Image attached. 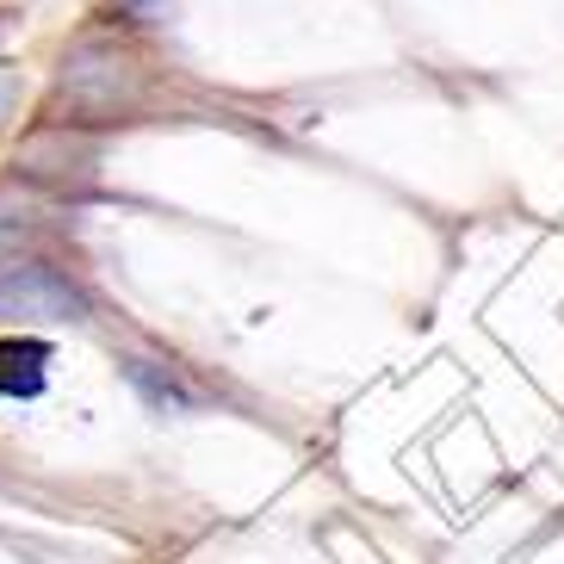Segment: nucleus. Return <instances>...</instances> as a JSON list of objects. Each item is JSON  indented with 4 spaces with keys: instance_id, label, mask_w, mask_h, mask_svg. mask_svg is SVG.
Returning a JSON list of instances; mask_svg holds the SVG:
<instances>
[{
    "instance_id": "nucleus-1",
    "label": "nucleus",
    "mask_w": 564,
    "mask_h": 564,
    "mask_svg": "<svg viewBox=\"0 0 564 564\" xmlns=\"http://www.w3.org/2000/svg\"><path fill=\"white\" fill-rule=\"evenodd\" d=\"M137 94H143V68L118 44H82L68 51L56 75V112H68L63 124H106V118L131 112Z\"/></svg>"
},
{
    "instance_id": "nucleus-2",
    "label": "nucleus",
    "mask_w": 564,
    "mask_h": 564,
    "mask_svg": "<svg viewBox=\"0 0 564 564\" xmlns=\"http://www.w3.org/2000/svg\"><path fill=\"white\" fill-rule=\"evenodd\" d=\"M0 316H13V323H82L87 299L56 267L13 254V261H0Z\"/></svg>"
},
{
    "instance_id": "nucleus-3",
    "label": "nucleus",
    "mask_w": 564,
    "mask_h": 564,
    "mask_svg": "<svg viewBox=\"0 0 564 564\" xmlns=\"http://www.w3.org/2000/svg\"><path fill=\"white\" fill-rule=\"evenodd\" d=\"M19 174L44 186H87L100 174V137L87 124H37L32 137H19Z\"/></svg>"
},
{
    "instance_id": "nucleus-4",
    "label": "nucleus",
    "mask_w": 564,
    "mask_h": 564,
    "mask_svg": "<svg viewBox=\"0 0 564 564\" xmlns=\"http://www.w3.org/2000/svg\"><path fill=\"white\" fill-rule=\"evenodd\" d=\"M37 360H44V348H0V391H13V384H25L32 391L37 384Z\"/></svg>"
}]
</instances>
